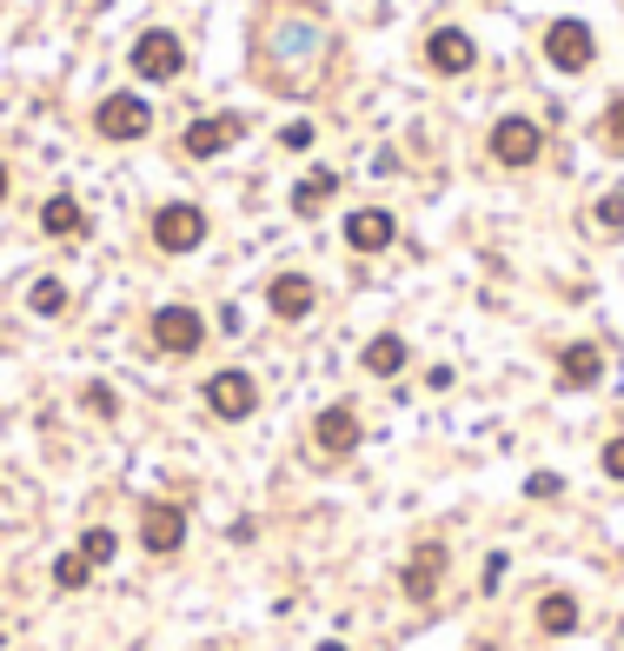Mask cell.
Returning <instances> with one entry per match:
<instances>
[{"label":"cell","mask_w":624,"mask_h":651,"mask_svg":"<svg viewBox=\"0 0 624 651\" xmlns=\"http://www.w3.org/2000/svg\"><path fill=\"white\" fill-rule=\"evenodd\" d=\"M153 247H160V253H193V247H207V213H200L193 200H166V206L153 213Z\"/></svg>","instance_id":"6da1fadb"},{"label":"cell","mask_w":624,"mask_h":651,"mask_svg":"<svg viewBox=\"0 0 624 651\" xmlns=\"http://www.w3.org/2000/svg\"><path fill=\"white\" fill-rule=\"evenodd\" d=\"M207 413H213V419H226V426L252 419V413H259V379H252V372H239V366L213 372V379H207Z\"/></svg>","instance_id":"7a4b0ae2"},{"label":"cell","mask_w":624,"mask_h":651,"mask_svg":"<svg viewBox=\"0 0 624 651\" xmlns=\"http://www.w3.org/2000/svg\"><path fill=\"white\" fill-rule=\"evenodd\" d=\"M146 333H153V346H160L166 359H187V353L207 346V319H200L193 306H160Z\"/></svg>","instance_id":"3957f363"},{"label":"cell","mask_w":624,"mask_h":651,"mask_svg":"<svg viewBox=\"0 0 624 651\" xmlns=\"http://www.w3.org/2000/svg\"><path fill=\"white\" fill-rule=\"evenodd\" d=\"M539 153H545V127L539 120L505 114L492 127V159H498V167H539Z\"/></svg>","instance_id":"277c9868"},{"label":"cell","mask_w":624,"mask_h":651,"mask_svg":"<svg viewBox=\"0 0 624 651\" xmlns=\"http://www.w3.org/2000/svg\"><path fill=\"white\" fill-rule=\"evenodd\" d=\"M94 127H101V140L127 146V140H146V133H153V107H146L140 94H107V100L94 107Z\"/></svg>","instance_id":"5b68a950"},{"label":"cell","mask_w":624,"mask_h":651,"mask_svg":"<svg viewBox=\"0 0 624 651\" xmlns=\"http://www.w3.org/2000/svg\"><path fill=\"white\" fill-rule=\"evenodd\" d=\"M140 545L153 552V558H173L187 545V512L173 506V499H146V512H140Z\"/></svg>","instance_id":"8992f818"},{"label":"cell","mask_w":624,"mask_h":651,"mask_svg":"<svg viewBox=\"0 0 624 651\" xmlns=\"http://www.w3.org/2000/svg\"><path fill=\"white\" fill-rule=\"evenodd\" d=\"M180 67H187V47H180V34L146 27V34L133 40V73H140V80H173Z\"/></svg>","instance_id":"52a82bcc"},{"label":"cell","mask_w":624,"mask_h":651,"mask_svg":"<svg viewBox=\"0 0 624 651\" xmlns=\"http://www.w3.org/2000/svg\"><path fill=\"white\" fill-rule=\"evenodd\" d=\"M545 60H552L558 73H585V67L598 60L591 27H585V21H552V27H545Z\"/></svg>","instance_id":"ba28073f"},{"label":"cell","mask_w":624,"mask_h":651,"mask_svg":"<svg viewBox=\"0 0 624 651\" xmlns=\"http://www.w3.org/2000/svg\"><path fill=\"white\" fill-rule=\"evenodd\" d=\"M399 239V220L386 206H360V213H345V247L352 253H386Z\"/></svg>","instance_id":"9c48e42d"},{"label":"cell","mask_w":624,"mask_h":651,"mask_svg":"<svg viewBox=\"0 0 624 651\" xmlns=\"http://www.w3.org/2000/svg\"><path fill=\"white\" fill-rule=\"evenodd\" d=\"M472 60H479V47H472L466 27H432L425 34V67L432 73H472Z\"/></svg>","instance_id":"30bf717a"},{"label":"cell","mask_w":624,"mask_h":651,"mask_svg":"<svg viewBox=\"0 0 624 651\" xmlns=\"http://www.w3.org/2000/svg\"><path fill=\"white\" fill-rule=\"evenodd\" d=\"M360 439H366V426H360V413H352V405H326V413L313 419V446L332 452V459H345Z\"/></svg>","instance_id":"8fae6325"},{"label":"cell","mask_w":624,"mask_h":651,"mask_svg":"<svg viewBox=\"0 0 624 651\" xmlns=\"http://www.w3.org/2000/svg\"><path fill=\"white\" fill-rule=\"evenodd\" d=\"M438 579H445V545L432 538V545H419V552H412V565L399 572V585H405V599H412V605H432V599H438Z\"/></svg>","instance_id":"7c38bea8"},{"label":"cell","mask_w":624,"mask_h":651,"mask_svg":"<svg viewBox=\"0 0 624 651\" xmlns=\"http://www.w3.org/2000/svg\"><path fill=\"white\" fill-rule=\"evenodd\" d=\"M239 133H246V120H239V114H207V120H193V127L180 133V146H187L193 159H213V153H226Z\"/></svg>","instance_id":"4fadbf2b"},{"label":"cell","mask_w":624,"mask_h":651,"mask_svg":"<svg viewBox=\"0 0 624 651\" xmlns=\"http://www.w3.org/2000/svg\"><path fill=\"white\" fill-rule=\"evenodd\" d=\"M266 306H273V319H306L319 306V286L306 273H273V286H266Z\"/></svg>","instance_id":"5bb4252c"},{"label":"cell","mask_w":624,"mask_h":651,"mask_svg":"<svg viewBox=\"0 0 624 651\" xmlns=\"http://www.w3.org/2000/svg\"><path fill=\"white\" fill-rule=\"evenodd\" d=\"M558 379H565L572 392H585V386H598V379H604V353H598L591 340H578V346H565V353H558Z\"/></svg>","instance_id":"9a60e30c"},{"label":"cell","mask_w":624,"mask_h":651,"mask_svg":"<svg viewBox=\"0 0 624 651\" xmlns=\"http://www.w3.org/2000/svg\"><path fill=\"white\" fill-rule=\"evenodd\" d=\"M40 233H47V239H80V233H86L80 200H73V193H54V200L40 206Z\"/></svg>","instance_id":"2e32d148"},{"label":"cell","mask_w":624,"mask_h":651,"mask_svg":"<svg viewBox=\"0 0 624 651\" xmlns=\"http://www.w3.org/2000/svg\"><path fill=\"white\" fill-rule=\"evenodd\" d=\"M405 359H412V346H405L399 333L366 340V372H373V379H399V372H405Z\"/></svg>","instance_id":"e0dca14e"},{"label":"cell","mask_w":624,"mask_h":651,"mask_svg":"<svg viewBox=\"0 0 624 651\" xmlns=\"http://www.w3.org/2000/svg\"><path fill=\"white\" fill-rule=\"evenodd\" d=\"M332 193H339V174H332V167H313V174L293 187V213H299V220H313Z\"/></svg>","instance_id":"ac0fdd59"},{"label":"cell","mask_w":624,"mask_h":651,"mask_svg":"<svg viewBox=\"0 0 624 651\" xmlns=\"http://www.w3.org/2000/svg\"><path fill=\"white\" fill-rule=\"evenodd\" d=\"M539 631L545 638H572L578 631V599L572 592H545L539 599Z\"/></svg>","instance_id":"d6986e66"},{"label":"cell","mask_w":624,"mask_h":651,"mask_svg":"<svg viewBox=\"0 0 624 651\" xmlns=\"http://www.w3.org/2000/svg\"><path fill=\"white\" fill-rule=\"evenodd\" d=\"M27 306H34L40 319H60V312H67V286H60V280H34V286H27Z\"/></svg>","instance_id":"ffe728a7"},{"label":"cell","mask_w":624,"mask_h":651,"mask_svg":"<svg viewBox=\"0 0 624 651\" xmlns=\"http://www.w3.org/2000/svg\"><path fill=\"white\" fill-rule=\"evenodd\" d=\"M80 552H86V565H94V572H101V565H107L114 552H120V538H114L107 525H86V532H80Z\"/></svg>","instance_id":"44dd1931"},{"label":"cell","mask_w":624,"mask_h":651,"mask_svg":"<svg viewBox=\"0 0 624 651\" xmlns=\"http://www.w3.org/2000/svg\"><path fill=\"white\" fill-rule=\"evenodd\" d=\"M86 579H94V565H86V552H67V558L54 565V585H60V592H80Z\"/></svg>","instance_id":"7402d4cb"},{"label":"cell","mask_w":624,"mask_h":651,"mask_svg":"<svg viewBox=\"0 0 624 651\" xmlns=\"http://www.w3.org/2000/svg\"><path fill=\"white\" fill-rule=\"evenodd\" d=\"M80 405H86V413H101V419H114V413H120V399H114V386H101V379H94V386H86V392H80Z\"/></svg>","instance_id":"603a6c76"},{"label":"cell","mask_w":624,"mask_h":651,"mask_svg":"<svg viewBox=\"0 0 624 651\" xmlns=\"http://www.w3.org/2000/svg\"><path fill=\"white\" fill-rule=\"evenodd\" d=\"M604 146H611V153H624V94L604 107Z\"/></svg>","instance_id":"cb8c5ba5"},{"label":"cell","mask_w":624,"mask_h":651,"mask_svg":"<svg viewBox=\"0 0 624 651\" xmlns=\"http://www.w3.org/2000/svg\"><path fill=\"white\" fill-rule=\"evenodd\" d=\"M598 226H611V233L624 226V193H604V200H598Z\"/></svg>","instance_id":"d4e9b609"},{"label":"cell","mask_w":624,"mask_h":651,"mask_svg":"<svg viewBox=\"0 0 624 651\" xmlns=\"http://www.w3.org/2000/svg\"><path fill=\"white\" fill-rule=\"evenodd\" d=\"M280 146H293V153H299V146H313V127H306V120H293V127H280Z\"/></svg>","instance_id":"484cf974"},{"label":"cell","mask_w":624,"mask_h":651,"mask_svg":"<svg viewBox=\"0 0 624 651\" xmlns=\"http://www.w3.org/2000/svg\"><path fill=\"white\" fill-rule=\"evenodd\" d=\"M525 493H531V499H558V472H539V478L525 485Z\"/></svg>","instance_id":"4316f807"},{"label":"cell","mask_w":624,"mask_h":651,"mask_svg":"<svg viewBox=\"0 0 624 651\" xmlns=\"http://www.w3.org/2000/svg\"><path fill=\"white\" fill-rule=\"evenodd\" d=\"M604 472L624 485V439H611V446H604Z\"/></svg>","instance_id":"83f0119b"},{"label":"cell","mask_w":624,"mask_h":651,"mask_svg":"<svg viewBox=\"0 0 624 651\" xmlns=\"http://www.w3.org/2000/svg\"><path fill=\"white\" fill-rule=\"evenodd\" d=\"M8 187H14V174H8V167H0V200H8Z\"/></svg>","instance_id":"f1b7e54d"},{"label":"cell","mask_w":624,"mask_h":651,"mask_svg":"<svg viewBox=\"0 0 624 651\" xmlns=\"http://www.w3.org/2000/svg\"><path fill=\"white\" fill-rule=\"evenodd\" d=\"M319 651H345V644H339V638H326V644H319Z\"/></svg>","instance_id":"f546056e"}]
</instances>
